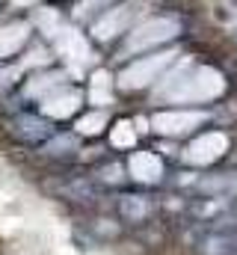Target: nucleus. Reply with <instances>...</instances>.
<instances>
[{
	"label": "nucleus",
	"mask_w": 237,
	"mask_h": 255,
	"mask_svg": "<svg viewBox=\"0 0 237 255\" xmlns=\"http://www.w3.org/2000/svg\"><path fill=\"white\" fill-rule=\"evenodd\" d=\"M77 104H80V95H77L74 89H62V92H54V95L45 98L42 110H45V116H51V119H65V116H71V113L77 110Z\"/></svg>",
	"instance_id": "nucleus-8"
},
{
	"label": "nucleus",
	"mask_w": 237,
	"mask_h": 255,
	"mask_svg": "<svg viewBox=\"0 0 237 255\" xmlns=\"http://www.w3.org/2000/svg\"><path fill=\"white\" fill-rule=\"evenodd\" d=\"M62 80H65V74L62 71H51V74H42V77H36L30 86H27V92L30 95H45L48 89H54L57 92L59 86H62Z\"/></svg>",
	"instance_id": "nucleus-12"
},
{
	"label": "nucleus",
	"mask_w": 237,
	"mask_h": 255,
	"mask_svg": "<svg viewBox=\"0 0 237 255\" xmlns=\"http://www.w3.org/2000/svg\"><path fill=\"white\" fill-rule=\"evenodd\" d=\"M89 98H92V104H110V98H113V83H110V74H107V71H95Z\"/></svg>",
	"instance_id": "nucleus-11"
},
{
	"label": "nucleus",
	"mask_w": 237,
	"mask_h": 255,
	"mask_svg": "<svg viewBox=\"0 0 237 255\" xmlns=\"http://www.w3.org/2000/svg\"><path fill=\"white\" fill-rule=\"evenodd\" d=\"M136 142V130H133V125L130 122H118L116 128H113V145H118V148H130Z\"/></svg>",
	"instance_id": "nucleus-13"
},
{
	"label": "nucleus",
	"mask_w": 237,
	"mask_h": 255,
	"mask_svg": "<svg viewBox=\"0 0 237 255\" xmlns=\"http://www.w3.org/2000/svg\"><path fill=\"white\" fill-rule=\"evenodd\" d=\"M226 148H229L226 133H202V136L187 148V160H190V163H214Z\"/></svg>",
	"instance_id": "nucleus-5"
},
{
	"label": "nucleus",
	"mask_w": 237,
	"mask_h": 255,
	"mask_svg": "<svg viewBox=\"0 0 237 255\" xmlns=\"http://www.w3.org/2000/svg\"><path fill=\"white\" fill-rule=\"evenodd\" d=\"M133 15H136L133 3H127V6H118V9H110L107 15H101V18L95 21L92 33H95L98 39H113L116 33H121V30L130 24V18H133Z\"/></svg>",
	"instance_id": "nucleus-7"
},
{
	"label": "nucleus",
	"mask_w": 237,
	"mask_h": 255,
	"mask_svg": "<svg viewBox=\"0 0 237 255\" xmlns=\"http://www.w3.org/2000/svg\"><path fill=\"white\" fill-rule=\"evenodd\" d=\"M104 125H107V116L104 113H92V116H86V119L77 122V130L80 133H98Z\"/></svg>",
	"instance_id": "nucleus-14"
},
{
	"label": "nucleus",
	"mask_w": 237,
	"mask_h": 255,
	"mask_svg": "<svg viewBox=\"0 0 237 255\" xmlns=\"http://www.w3.org/2000/svg\"><path fill=\"white\" fill-rule=\"evenodd\" d=\"M27 33H30L27 24H9V27H3L0 30V60L12 57L15 51H21V45L27 42Z\"/></svg>",
	"instance_id": "nucleus-10"
},
{
	"label": "nucleus",
	"mask_w": 237,
	"mask_h": 255,
	"mask_svg": "<svg viewBox=\"0 0 237 255\" xmlns=\"http://www.w3.org/2000/svg\"><path fill=\"white\" fill-rule=\"evenodd\" d=\"M130 175L139 181H157L160 178V160L148 151H139L130 157Z\"/></svg>",
	"instance_id": "nucleus-9"
},
{
	"label": "nucleus",
	"mask_w": 237,
	"mask_h": 255,
	"mask_svg": "<svg viewBox=\"0 0 237 255\" xmlns=\"http://www.w3.org/2000/svg\"><path fill=\"white\" fill-rule=\"evenodd\" d=\"M110 0H83L80 3V9H77V15H89V12H95V9H101V6H107Z\"/></svg>",
	"instance_id": "nucleus-15"
},
{
	"label": "nucleus",
	"mask_w": 237,
	"mask_h": 255,
	"mask_svg": "<svg viewBox=\"0 0 237 255\" xmlns=\"http://www.w3.org/2000/svg\"><path fill=\"white\" fill-rule=\"evenodd\" d=\"M42 24L48 27V36L57 39L62 57H68L71 63H77V65H86L89 60H92V51H89L86 39H83L77 30H71V27H59V21L57 18L51 21V15H42Z\"/></svg>",
	"instance_id": "nucleus-3"
},
{
	"label": "nucleus",
	"mask_w": 237,
	"mask_h": 255,
	"mask_svg": "<svg viewBox=\"0 0 237 255\" xmlns=\"http://www.w3.org/2000/svg\"><path fill=\"white\" fill-rule=\"evenodd\" d=\"M18 3H24V0H18Z\"/></svg>",
	"instance_id": "nucleus-16"
},
{
	"label": "nucleus",
	"mask_w": 237,
	"mask_h": 255,
	"mask_svg": "<svg viewBox=\"0 0 237 255\" xmlns=\"http://www.w3.org/2000/svg\"><path fill=\"white\" fill-rule=\"evenodd\" d=\"M205 122V116L202 113H184V110H172V113H157L154 119H151V125L157 128L160 133H187V130H193L196 125H202Z\"/></svg>",
	"instance_id": "nucleus-6"
},
{
	"label": "nucleus",
	"mask_w": 237,
	"mask_h": 255,
	"mask_svg": "<svg viewBox=\"0 0 237 255\" xmlns=\"http://www.w3.org/2000/svg\"><path fill=\"white\" fill-rule=\"evenodd\" d=\"M223 86H226V80L220 71L187 68L160 89V98H166V101H211L223 92Z\"/></svg>",
	"instance_id": "nucleus-1"
},
{
	"label": "nucleus",
	"mask_w": 237,
	"mask_h": 255,
	"mask_svg": "<svg viewBox=\"0 0 237 255\" xmlns=\"http://www.w3.org/2000/svg\"><path fill=\"white\" fill-rule=\"evenodd\" d=\"M175 51H166V54H154V57H145L139 63H133L130 68L121 71V86L124 89H139V86H148L151 80H157L169 65L175 63Z\"/></svg>",
	"instance_id": "nucleus-2"
},
{
	"label": "nucleus",
	"mask_w": 237,
	"mask_h": 255,
	"mask_svg": "<svg viewBox=\"0 0 237 255\" xmlns=\"http://www.w3.org/2000/svg\"><path fill=\"white\" fill-rule=\"evenodd\" d=\"M175 33H178V21H172V18H151L148 24H142V27H136V30L130 33V39H127L124 48H127V54L148 51V48H154V45L172 39Z\"/></svg>",
	"instance_id": "nucleus-4"
}]
</instances>
